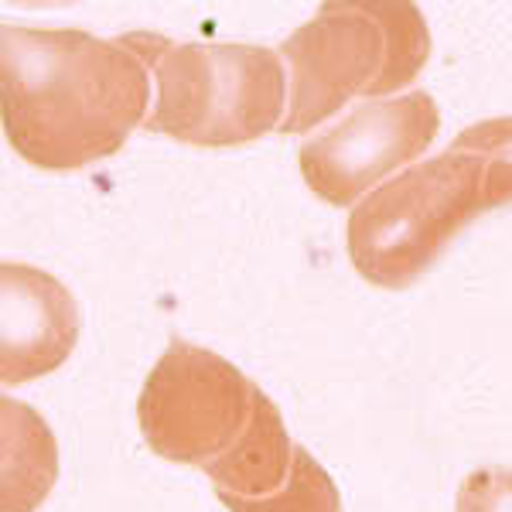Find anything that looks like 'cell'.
<instances>
[{
	"label": "cell",
	"instance_id": "6da1fadb",
	"mask_svg": "<svg viewBox=\"0 0 512 512\" xmlns=\"http://www.w3.org/2000/svg\"><path fill=\"white\" fill-rule=\"evenodd\" d=\"M7 144L41 171L110 158L147 120V62L123 38L79 28H0Z\"/></svg>",
	"mask_w": 512,
	"mask_h": 512
},
{
	"label": "cell",
	"instance_id": "7a4b0ae2",
	"mask_svg": "<svg viewBox=\"0 0 512 512\" xmlns=\"http://www.w3.org/2000/svg\"><path fill=\"white\" fill-rule=\"evenodd\" d=\"M512 205V117L465 127L448 151L390 178L352 209V267L376 287H407L482 212Z\"/></svg>",
	"mask_w": 512,
	"mask_h": 512
},
{
	"label": "cell",
	"instance_id": "3957f363",
	"mask_svg": "<svg viewBox=\"0 0 512 512\" xmlns=\"http://www.w3.org/2000/svg\"><path fill=\"white\" fill-rule=\"evenodd\" d=\"M158 82L144 130L195 147H239L284 123V62L263 45L120 35Z\"/></svg>",
	"mask_w": 512,
	"mask_h": 512
},
{
	"label": "cell",
	"instance_id": "277c9868",
	"mask_svg": "<svg viewBox=\"0 0 512 512\" xmlns=\"http://www.w3.org/2000/svg\"><path fill=\"white\" fill-rule=\"evenodd\" d=\"M291 65V99L280 134H304L355 96L410 86L431 55V31L417 4H321L280 41Z\"/></svg>",
	"mask_w": 512,
	"mask_h": 512
},
{
	"label": "cell",
	"instance_id": "5b68a950",
	"mask_svg": "<svg viewBox=\"0 0 512 512\" xmlns=\"http://www.w3.org/2000/svg\"><path fill=\"white\" fill-rule=\"evenodd\" d=\"M270 407L274 400L229 359L171 338L140 390L137 420L154 454L212 478L250 441Z\"/></svg>",
	"mask_w": 512,
	"mask_h": 512
},
{
	"label": "cell",
	"instance_id": "8992f818",
	"mask_svg": "<svg viewBox=\"0 0 512 512\" xmlns=\"http://www.w3.org/2000/svg\"><path fill=\"white\" fill-rule=\"evenodd\" d=\"M441 130V110L424 89L362 103L332 130L304 140L297 164L308 188L328 205L376 192L383 178L420 158Z\"/></svg>",
	"mask_w": 512,
	"mask_h": 512
},
{
	"label": "cell",
	"instance_id": "52a82bcc",
	"mask_svg": "<svg viewBox=\"0 0 512 512\" xmlns=\"http://www.w3.org/2000/svg\"><path fill=\"white\" fill-rule=\"evenodd\" d=\"M0 287H4L0 379L4 386H21L69 359L79 335V308L62 280L28 263H4Z\"/></svg>",
	"mask_w": 512,
	"mask_h": 512
},
{
	"label": "cell",
	"instance_id": "ba28073f",
	"mask_svg": "<svg viewBox=\"0 0 512 512\" xmlns=\"http://www.w3.org/2000/svg\"><path fill=\"white\" fill-rule=\"evenodd\" d=\"M59 475L48 424L24 403L4 400V512H35Z\"/></svg>",
	"mask_w": 512,
	"mask_h": 512
},
{
	"label": "cell",
	"instance_id": "9c48e42d",
	"mask_svg": "<svg viewBox=\"0 0 512 512\" xmlns=\"http://www.w3.org/2000/svg\"><path fill=\"white\" fill-rule=\"evenodd\" d=\"M222 506L229 512H342V495L332 475L321 468V461L308 448L297 444L294 465L287 482L274 495L263 499H236V495H222Z\"/></svg>",
	"mask_w": 512,
	"mask_h": 512
},
{
	"label": "cell",
	"instance_id": "30bf717a",
	"mask_svg": "<svg viewBox=\"0 0 512 512\" xmlns=\"http://www.w3.org/2000/svg\"><path fill=\"white\" fill-rule=\"evenodd\" d=\"M454 512H512V468H478L468 475Z\"/></svg>",
	"mask_w": 512,
	"mask_h": 512
}]
</instances>
